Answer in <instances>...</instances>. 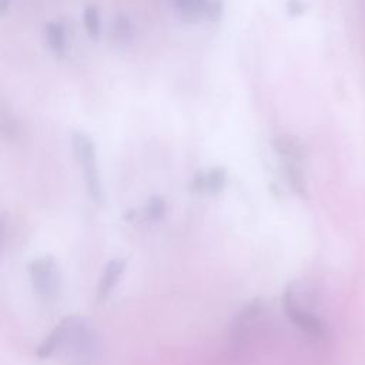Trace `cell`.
<instances>
[{
  "label": "cell",
  "instance_id": "1",
  "mask_svg": "<svg viewBox=\"0 0 365 365\" xmlns=\"http://www.w3.org/2000/svg\"><path fill=\"white\" fill-rule=\"evenodd\" d=\"M57 325L61 335L58 349H64L78 364H90L97 358L100 351L98 335L86 318L70 315Z\"/></svg>",
  "mask_w": 365,
  "mask_h": 365
},
{
  "label": "cell",
  "instance_id": "2",
  "mask_svg": "<svg viewBox=\"0 0 365 365\" xmlns=\"http://www.w3.org/2000/svg\"><path fill=\"white\" fill-rule=\"evenodd\" d=\"M282 307L291 322L308 336L315 339H324L328 335L325 322L319 317H317L311 309L301 304L298 294L292 287H288L284 291Z\"/></svg>",
  "mask_w": 365,
  "mask_h": 365
},
{
  "label": "cell",
  "instance_id": "3",
  "mask_svg": "<svg viewBox=\"0 0 365 365\" xmlns=\"http://www.w3.org/2000/svg\"><path fill=\"white\" fill-rule=\"evenodd\" d=\"M29 275L36 294L46 299H54L61 287L60 269L56 259L50 255H44L33 259L29 264Z\"/></svg>",
  "mask_w": 365,
  "mask_h": 365
},
{
  "label": "cell",
  "instance_id": "4",
  "mask_svg": "<svg viewBox=\"0 0 365 365\" xmlns=\"http://www.w3.org/2000/svg\"><path fill=\"white\" fill-rule=\"evenodd\" d=\"M73 150H74L76 158L83 170V177H84L86 187H87L90 197L96 202H100L103 198V191H101V182H100V177H98V167H97L96 150H94L93 141L83 133H74L73 134Z\"/></svg>",
  "mask_w": 365,
  "mask_h": 365
},
{
  "label": "cell",
  "instance_id": "5",
  "mask_svg": "<svg viewBox=\"0 0 365 365\" xmlns=\"http://www.w3.org/2000/svg\"><path fill=\"white\" fill-rule=\"evenodd\" d=\"M180 13L185 19H215L221 11L220 3L217 0H175Z\"/></svg>",
  "mask_w": 365,
  "mask_h": 365
},
{
  "label": "cell",
  "instance_id": "6",
  "mask_svg": "<svg viewBox=\"0 0 365 365\" xmlns=\"http://www.w3.org/2000/svg\"><path fill=\"white\" fill-rule=\"evenodd\" d=\"M227 174L224 168H212L207 173H200L191 180V190L195 192L215 194L225 185Z\"/></svg>",
  "mask_w": 365,
  "mask_h": 365
},
{
  "label": "cell",
  "instance_id": "7",
  "mask_svg": "<svg viewBox=\"0 0 365 365\" xmlns=\"http://www.w3.org/2000/svg\"><path fill=\"white\" fill-rule=\"evenodd\" d=\"M124 268H125V259L123 258H114L106 264L97 287L98 301H103L108 297V294L113 291V288L118 282L121 274L124 272Z\"/></svg>",
  "mask_w": 365,
  "mask_h": 365
},
{
  "label": "cell",
  "instance_id": "8",
  "mask_svg": "<svg viewBox=\"0 0 365 365\" xmlns=\"http://www.w3.org/2000/svg\"><path fill=\"white\" fill-rule=\"evenodd\" d=\"M264 309V304L261 299H254V301H250L237 315L235 321H234V332L237 335H240L242 331L247 329L248 325H251L252 322H255L261 312Z\"/></svg>",
  "mask_w": 365,
  "mask_h": 365
},
{
  "label": "cell",
  "instance_id": "9",
  "mask_svg": "<svg viewBox=\"0 0 365 365\" xmlns=\"http://www.w3.org/2000/svg\"><path fill=\"white\" fill-rule=\"evenodd\" d=\"M47 38H48L50 47L54 48L56 53H63L64 51L66 34H64V29L60 24H50L48 26Z\"/></svg>",
  "mask_w": 365,
  "mask_h": 365
},
{
  "label": "cell",
  "instance_id": "10",
  "mask_svg": "<svg viewBox=\"0 0 365 365\" xmlns=\"http://www.w3.org/2000/svg\"><path fill=\"white\" fill-rule=\"evenodd\" d=\"M165 208H167L165 200L163 197H154L148 201V204L145 205V208L143 211L144 218L148 221H155L164 215Z\"/></svg>",
  "mask_w": 365,
  "mask_h": 365
},
{
  "label": "cell",
  "instance_id": "11",
  "mask_svg": "<svg viewBox=\"0 0 365 365\" xmlns=\"http://www.w3.org/2000/svg\"><path fill=\"white\" fill-rule=\"evenodd\" d=\"M305 10V4L302 0H289V13L302 14Z\"/></svg>",
  "mask_w": 365,
  "mask_h": 365
}]
</instances>
